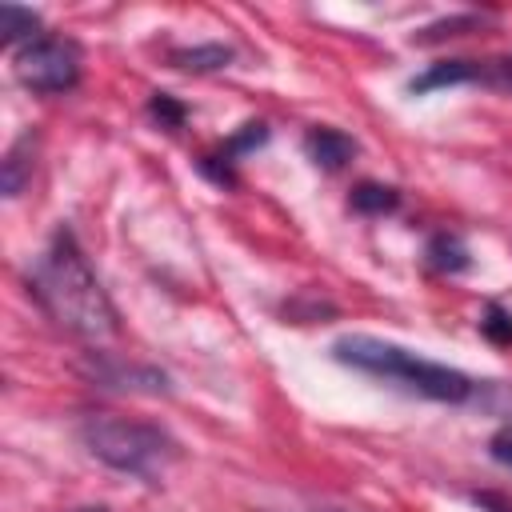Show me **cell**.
I'll list each match as a JSON object with an SVG mask.
<instances>
[{
	"label": "cell",
	"mask_w": 512,
	"mask_h": 512,
	"mask_svg": "<svg viewBox=\"0 0 512 512\" xmlns=\"http://www.w3.org/2000/svg\"><path fill=\"white\" fill-rule=\"evenodd\" d=\"M428 264L436 272H464L468 268V244L456 232H436L428 240Z\"/></svg>",
	"instance_id": "obj_11"
},
{
	"label": "cell",
	"mask_w": 512,
	"mask_h": 512,
	"mask_svg": "<svg viewBox=\"0 0 512 512\" xmlns=\"http://www.w3.org/2000/svg\"><path fill=\"white\" fill-rule=\"evenodd\" d=\"M456 84H488L512 92V56L496 60H436L420 76L408 80V92H432V88H456Z\"/></svg>",
	"instance_id": "obj_5"
},
{
	"label": "cell",
	"mask_w": 512,
	"mask_h": 512,
	"mask_svg": "<svg viewBox=\"0 0 512 512\" xmlns=\"http://www.w3.org/2000/svg\"><path fill=\"white\" fill-rule=\"evenodd\" d=\"M316 512H344V508H316Z\"/></svg>",
	"instance_id": "obj_16"
},
{
	"label": "cell",
	"mask_w": 512,
	"mask_h": 512,
	"mask_svg": "<svg viewBox=\"0 0 512 512\" xmlns=\"http://www.w3.org/2000/svg\"><path fill=\"white\" fill-rule=\"evenodd\" d=\"M12 72L36 96H64L80 84L84 56H80V44L68 36H36L32 44L16 48Z\"/></svg>",
	"instance_id": "obj_4"
},
{
	"label": "cell",
	"mask_w": 512,
	"mask_h": 512,
	"mask_svg": "<svg viewBox=\"0 0 512 512\" xmlns=\"http://www.w3.org/2000/svg\"><path fill=\"white\" fill-rule=\"evenodd\" d=\"M480 328H484V336H492L496 344H512V316H508L500 304H488V308H484Z\"/></svg>",
	"instance_id": "obj_13"
},
{
	"label": "cell",
	"mask_w": 512,
	"mask_h": 512,
	"mask_svg": "<svg viewBox=\"0 0 512 512\" xmlns=\"http://www.w3.org/2000/svg\"><path fill=\"white\" fill-rule=\"evenodd\" d=\"M348 204H352L356 212H364V216H384V212H392V208L400 204V192L388 188V184L364 180V184L352 188V200H348Z\"/></svg>",
	"instance_id": "obj_12"
},
{
	"label": "cell",
	"mask_w": 512,
	"mask_h": 512,
	"mask_svg": "<svg viewBox=\"0 0 512 512\" xmlns=\"http://www.w3.org/2000/svg\"><path fill=\"white\" fill-rule=\"evenodd\" d=\"M96 376L108 388H128V392H148V396L168 392V376L156 372V368H140V364H132V368H124V364H100Z\"/></svg>",
	"instance_id": "obj_7"
},
{
	"label": "cell",
	"mask_w": 512,
	"mask_h": 512,
	"mask_svg": "<svg viewBox=\"0 0 512 512\" xmlns=\"http://www.w3.org/2000/svg\"><path fill=\"white\" fill-rule=\"evenodd\" d=\"M488 456H492L496 464L512 468V428H500V432H492V440H488Z\"/></svg>",
	"instance_id": "obj_15"
},
{
	"label": "cell",
	"mask_w": 512,
	"mask_h": 512,
	"mask_svg": "<svg viewBox=\"0 0 512 512\" xmlns=\"http://www.w3.org/2000/svg\"><path fill=\"white\" fill-rule=\"evenodd\" d=\"M0 32H4V44H32L40 32V16L32 8H20V4H0Z\"/></svg>",
	"instance_id": "obj_9"
},
{
	"label": "cell",
	"mask_w": 512,
	"mask_h": 512,
	"mask_svg": "<svg viewBox=\"0 0 512 512\" xmlns=\"http://www.w3.org/2000/svg\"><path fill=\"white\" fill-rule=\"evenodd\" d=\"M32 148H36V140H32V136H20V140L4 152L0 180H4V196H8V200L20 196L24 184H28V176H32Z\"/></svg>",
	"instance_id": "obj_8"
},
{
	"label": "cell",
	"mask_w": 512,
	"mask_h": 512,
	"mask_svg": "<svg viewBox=\"0 0 512 512\" xmlns=\"http://www.w3.org/2000/svg\"><path fill=\"white\" fill-rule=\"evenodd\" d=\"M80 440L100 464H108L124 476H136V480H156L180 456V444L160 424L128 420V416H112V412L84 416Z\"/></svg>",
	"instance_id": "obj_3"
},
{
	"label": "cell",
	"mask_w": 512,
	"mask_h": 512,
	"mask_svg": "<svg viewBox=\"0 0 512 512\" xmlns=\"http://www.w3.org/2000/svg\"><path fill=\"white\" fill-rule=\"evenodd\" d=\"M304 152H308V160H312L316 168L340 172V168L356 156V140H352L348 132H340V128H312V132L304 136Z\"/></svg>",
	"instance_id": "obj_6"
},
{
	"label": "cell",
	"mask_w": 512,
	"mask_h": 512,
	"mask_svg": "<svg viewBox=\"0 0 512 512\" xmlns=\"http://www.w3.org/2000/svg\"><path fill=\"white\" fill-rule=\"evenodd\" d=\"M172 64L184 72H216L232 64V48L228 44H192V48H176Z\"/></svg>",
	"instance_id": "obj_10"
},
{
	"label": "cell",
	"mask_w": 512,
	"mask_h": 512,
	"mask_svg": "<svg viewBox=\"0 0 512 512\" xmlns=\"http://www.w3.org/2000/svg\"><path fill=\"white\" fill-rule=\"evenodd\" d=\"M332 360H340L344 368H356L364 376L400 384L412 396L436 400V404H464L476 396V380L460 368H448L440 360H428L404 344L368 336V332H348L332 344Z\"/></svg>",
	"instance_id": "obj_2"
},
{
	"label": "cell",
	"mask_w": 512,
	"mask_h": 512,
	"mask_svg": "<svg viewBox=\"0 0 512 512\" xmlns=\"http://www.w3.org/2000/svg\"><path fill=\"white\" fill-rule=\"evenodd\" d=\"M148 112H152L160 124H168V128H180V124H184V108H180L168 92H156V96L148 100Z\"/></svg>",
	"instance_id": "obj_14"
},
{
	"label": "cell",
	"mask_w": 512,
	"mask_h": 512,
	"mask_svg": "<svg viewBox=\"0 0 512 512\" xmlns=\"http://www.w3.org/2000/svg\"><path fill=\"white\" fill-rule=\"evenodd\" d=\"M28 292L44 308V316L84 344H108L120 336L116 304L108 300L100 276L92 272L88 256L80 252L68 228H56L52 240L28 268Z\"/></svg>",
	"instance_id": "obj_1"
}]
</instances>
